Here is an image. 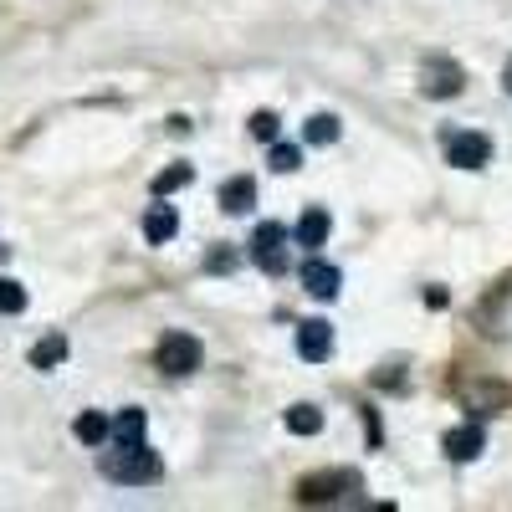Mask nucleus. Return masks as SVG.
<instances>
[{
	"label": "nucleus",
	"mask_w": 512,
	"mask_h": 512,
	"mask_svg": "<svg viewBox=\"0 0 512 512\" xmlns=\"http://www.w3.org/2000/svg\"><path fill=\"white\" fill-rule=\"evenodd\" d=\"M159 472H164V461H159L144 441L118 446V451L103 456V477H113V482H154Z\"/></svg>",
	"instance_id": "1"
},
{
	"label": "nucleus",
	"mask_w": 512,
	"mask_h": 512,
	"mask_svg": "<svg viewBox=\"0 0 512 512\" xmlns=\"http://www.w3.org/2000/svg\"><path fill=\"white\" fill-rule=\"evenodd\" d=\"M251 256H256V267H262V272L282 277L287 272V226L262 221V226H256V236H251Z\"/></svg>",
	"instance_id": "2"
},
{
	"label": "nucleus",
	"mask_w": 512,
	"mask_h": 512,
	"mask_svg": "<svg viewBox=\"0 0 512 512\" xmlns=\"http://www.w3.org/2000/svg\"><path fill=\"white\" fill-rule=\"evenodd\" d=\"M441 149H446V164H456V169H482V164L492 159V139H487V134H472V128L446 134Z\"/></svg>",
	"instance_id": "3"
},
{
	"label": "nucleus",
	"mask_w": 512,
	"mask_h": 512,
	"mask_svg": "<svg viewBox=\"0 0 512 512\" xmlns=\"http://www.w3.org/2000/svg\"><path fill=\"white\" fill-rule=\"evenodd\" d=\"M154 359H159L164 374H190V369H200V344H195L190 333H164Z\"/></svg>",
	"instance_id": "4"
},
{
	"label": "nucleus",
	"mask_w": 512,
	"mask_h": 512,
	"mask_svg": "<svg viewBox=\"0 0 512 512\" xmlns=\"http://www.w3.org/2000/svg\"><path fill=\"white\" fill-rule=\"evenodd\" d=\"M297 354H303L308 364H323L333 354V328L323 318H308L303 328H297Z\"/></svg>",
	"instance_id": "5"
},
{
	"label": "nucleus",
	"mask_w": 512,
	"mask_h": 512,
	"mask_svg": "<svg viewBox=\"0 0 512 512\" xmlns=\"http://www.w3.org/2000/svg\"><path fill=\"white\" fill-rule=\"evenodd\" d=\"M466 88L461 67H446V62H431L425 67V98H456Z\"/></svg>",
	"instance_id": "6"
},
{
	"label": "nucleus",
	"mask_w": 512,
	"mask_h": 512,
	"mask_svg": "<svg viewBox=\"0 0 512 512\" xmlns=\"http://www.w3.org/2000/svg\"><path fill=\"white\" fill-rule=\"evenodd\" d=\"M328 231H333V221H328V210L323 205H313V210H303V221H297V246H308V251H318L323 241H328Z\"/></svg>",
	"instance_id": "7"
},
{
	"label": "nucleus",
	"mask_w": 512,
	"mask_h": 512,
	"mask_svg": "<svg viewBox=\"0 0 512 512\" xmlns=\"http://www.w3.org/2000/svg\"><path fill=\"white\" fill-rule=\"evenodd\" d=\"M338 282H344V272L328 267V262H318V256L303 267V287H308L313 297H328V303H333V297H338Z\"/></svg>",
	"instance_id": "8"
},
{
	"label": "nucleus",
	"mask_w": 512,
	"mask_h": 512,
	"mask_svg": "<svg viewBox=\"0 0 512 512\" xmlns=\"http://www.w3.org/2000/svg\"><path fill=\"white\" fill-rule=\"evenodd\" d=\"M482 446H487L482 425H456V431H446V456L451 461H472Z\"/></svg>",
	"instance_id": "9"
},
{
	"label": "nucleus",
	"mask_w": 512,
	"mask_h": 512,
	"mask_svg": "<svg viewBox=\"0 0 512 512\" xmlns=\"http://www.w3.org/2000/svg\"><path fill=\"white\" fill-rule=\"evenodd\" d=\"M175 231H180V216H175L169 205H154L149 216H144V241H149V246H164Z\"/></svg>",
	"instance_id": "10"
},
{
	"label": "nucleus",
	"mask_w": 512,
	"mask_h": 512,
	"mask_svg": "<svg viewBox=\"0 0 512 512\" xmlns=\"http://www.w3.org/2000/svg\"><path fill=\"white\" fill-rule=\"evenodd\" d=\"M251 200H256V185H251L246 175H236V180L221 185V210H226V216H246Z\"/></svg>",
	"instance_id": "11"
},
{
	"label": "nucleus",
	"mask_w": 512,
	"mask_h": 512,
	"mask_svg": "<svg viewBox=\"0 0 512 512\" xmlns=\"http://www.w3.org/2000/svg\"><path fill=\"white\" fill-rule=\"evenodd\" d=\"M57 364H67V338L62 333H47L31 349V369H57Z\"/></svg>",
	"instance_id": "12"
},
{
	"label": "nucleus",
	"mask_w": 512,
	"mask_h": 512,
	"mask_svg": "<svg viewBox=\"0 0 512 512\" xmlns=\"http://www.w3.org/2000/svg\"><path fill=\"white\" fill-rule=\"evenodd\" d=\"M72 436H77L82 446H103V441H108V420H103L98 410H82V415L72 420Z\"/></svg>",
	"instance_id": "13"
},
{
	"label": "nucleus",
	"mask_w": 512,
	"mask_h": 512,
	"mask_svg": "<svg viewBox=\"0 0 512 512\" xmlns=\"http://www.w3.org/2000/svg\"><path fill=\"white\" fill-rule=\"evenodd\" d=\"M108 436H113L118 446H134V441H144V410H123V415L108 425Z\"/></svg>",
	"instance_id": "14"
},
{
	"label": "nucleus",
	"mask_w": 512,
	"mask_h": 512,
	"mask_svg": "<svg viewBox=\"0 0 512 512\" xmlns=\"http://www.w3.org/2000/svg\"><path fill=\"white\" fill-rule=\"evenodd\" d=\"M287 431H292V436H318V431H323V415H318L313 405H292V410H287Z\"/></svg>",
	"instance_id": "15"
},
{
	"label": "nucleus",
	"mask_w": 512,
	"mask_h": 512,
	"mask_svg": "<svg viewBox=\"0 0 512 512\" xmlns=\"http://www.w3.org/2000/svg\"><path fill=\"white\" fill-rule=\"evenodd\" d=\"M185 185H190V164H169V169H159V175H154V195H175Z\"/></svg>",
	"instance_id": "16"
},
{
	"label": "nucleus",
	"mask_w": 512,
	"mask_h": 512,
	"mask_svg": "<svg viewBox=\"0 0 512 512\" xmlns=\"http://www.w3.org/2000/svg\"><path fill=\"white\" fill-rule=\"evenodd\" d=\"M0 313H6V318L26 313V287L11 282V277H0Z\"/></svg>",
	"instance_id": "17"
},
{
	"label": "nucleus",
	"mask_w": 512,
	"mask_h": 512,
	"mask_svg": "<svg viewBox=\"0 0 512 512\" xmlns=\"http://www.w3.org/2000/svg\"><path fill=\"white\" fill-rule=\"evenodd\" d=\"M303 134H308V144H333L338 139V118L333 113H313Z\"/></svg>",
	"instance_id": "18"
},
{
	"label": "nucleus",
	"mask_w": 512,
	"mask_h": 512,
	"mask_svg": "<svg viewBox=\"0 0 512 512\" xmlns=\"http://www.w3.org/2000/svg\"><path fill=\"white\" fill-rule=\"evenodd\" d=\"M272 169H277V175L303 169V149H297V144H272Z\"/></svg>",
	"instance_id": "19"
},
{
	"label": "nucleus",
	"mask_w": 512,
	"mask_h": 512,
	"mask_svg": "<svg viewBox=\"0 0 512 512\" xmlns=\"http://www.w3.org/2000/svg\"><path fill=\"white\" fill-rule=\"evenodd\" d=\"M246 128H251L256 139H277V128H282V123H277V113L262 108V113H251V118H246Z\"/></svg>",
	"instance_id": "20"
},
{
	"label": "nucleus",
	"mask_w": 512,
	"mask_h": 512,
	"mask_svg": "<svg viewBox=\"0 0 512 512\" xmlns=\"http://www.w3.org/2000/svg\"><path fill=\"white\" fill-rule=\"evenodd\" d=\"M231 267H236L231 251H216V256H210V272H231Z\"/></svg>",
	"instance_id": "21"
},
{
	"label": "nucleus",
	"mask_w": 512,
	"mask_h": 512,
	"mask_svg": "<svg viewBox=\"0 0 512 512\" xmlns=\"http://www.w3.org/2000/svg\"><path fill=\"white\" fill-rule=\"evenodd\" d=\"M502 88L512 93V62H507V72H502Z\"/></svg>",
	"instance_id": "22"
}]
</instances>
